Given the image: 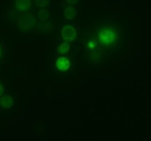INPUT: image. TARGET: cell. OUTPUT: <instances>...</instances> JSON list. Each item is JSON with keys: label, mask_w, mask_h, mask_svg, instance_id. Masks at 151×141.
Here are the masks:
<instances>
[{"label": "cell", "mask_w": 151, "mask_h": 141, "mask_svg": "<svg viewBox=\"0 0 151 141\" xmlns=\"http://www.w3.org/2000/svg\"><path fill=\"white\" fill-rule=\"evenodd\" d=\"M100 44L107 49L114 47L118 40V34L116 29L110 26L102 27L98 32Z\"/></svg>", "instance_id": "cell-1"}, {"label": "cell", "mask_w": 151, "mask_h": 141, "mask_svg": "<svg viewBox=\"0 0 151 141\" xmlns=\"http://www.w3.org/2000/svg\"><path fill=\"white\" fill-rule=\"evenodd\" d=\"M35 19L31 14L23 15L19 20V26L23 29H29L34 27Z\"/></svg>", "instance_id": "cell-2"}, {"label": "cell", "mask_w": 151, "mask_h": 141, "mask_svg": "<svg viewBox=\"0 0 151 141\" xmlns=\"http://www.w3.org/2000/svg\"><path fill=\"white\" fill-rule=\"evenodd\" d=\"M62 36L64 39L72 41L76 39V30L73 27L69 25L66 26L62 29Z\"/></svg>", "instance_id": "cell-3"}, {"label": "cell", "mask_w": 151, "mask_h": 141, "mask_svg": "<svg viewBox=\"0 0 151 141\" xmlns=\"http://www.w3.org/2000/svg\"><path fill=\"white\" fill-rule=\"evenodd\" d=\"M56 65L60 70L62 71H65L70 67V61L66 58L61 57L57 59L56 62Z\"/></svg>", "instance_id": "cell-4"}, {"label": "cell", "mask_w": 151, "mask_h": 141, "mask_svg": "<svg viewBox=\"0 0 151 141\" xmlns=\"http://www.w3.org/2000/svg\"><path fill=\"white\" fill-rule=\"evenodd\" d=\"M15 5L18 10L26 11L30 6V0H16Z\"/></svg>", "instance_id": "cell-5"}, {"label": "cell", "mask_w": 151, "mask_h": 141, "mask_svg": "<svg viewBox=\"0 0 151 141\" xmlns=\"http://www.w3.org/2000/svg\"><path fill=\"white\" fill-rule=\"evenodd\" d=\"M1 104L5 108H10L13 106V98L10 95H5L1 98Z\"/></svg>", "instance_id": "cell-6"}, {"label": "cell", "mask_w": 151, "mask_h": 141, "mask_svg": "<svg viewBox=\"0 0 151 141\" xmlns=\"http://www.w3.org/2000/svg\"><path fill=\"white\" fill-rule=\"evenodd\" d=\"M76 15V10L72 7H68L64 11L65 17L68 19H73Z\"/></svg>", "instance_id": "cell-7"}, {"label": "cell", "mask_w": 151, "mask_h": 141, "mask_svg": "<svg viewBox=\"0 0 151 141\" xmlns=\"http://www.w3.org/2000/svg\"><path fill=\"white\" fill-rule=\"evenodd\" d=\"M50 16V14L46 10L42 9L38 14L39 18L42 20H47Z\"/></svg>", "instance_id": "cell-8"}, {"label": "cell", "mask_w": 151, "mask_h": 141, "mask_svg": "<svg viewBox=\"0 0 151 141\" xmlns=\"http://www.w3.org/2000/svg\"><path fill=\"white\" fill-rule=\"evenodd\" d=\"M69 50V44L67 42L63 43L62 45L58 48L59 54H64L66 53Z\"/></svg>", "instance_id": "cell-9"}, {"label": "cell", "mask_w": 151, "mask_h": 141, "mask_svg": "<svg viewBox=\"0 0 151 141\" xmlns=\"http://www.w3.org/2000/svg\"><path fill=\"white\" fill-rule=\"evenodd\" d=\"M49 1V0H35V3L37 6L44 7L48 5Z\"/></svg>", "instance_id": "cell-10"}, {"label": "cell", "mask_w": 151, "mask_h": 141, "mask_svg": "<svg viewBox=\"0 0 151 141\" xmlns=\"http://www.w3.org/2000/svg\"><path fill=\"white\" fill-rule=\"evenodd\" d=\"M80 0H66V1L70 4V5H74L77 4L78 3H79Z\"/></svg>", "instance_id": "cell-11"}, {"label": "cell", "mask_w": 151, "mask_h": 141, "mask_svg": "<svg viewBox=\"0 0 151 141\" xmlns=\"http://www.w3.org/2000/svg\"><path fill=\"white\" fill-rule=\"evenodd\" d=\"M4 93V89L2 86V84L0 83V96H1Z\"/></svg>", "instance_id": "cell-12"}]
</instances>
